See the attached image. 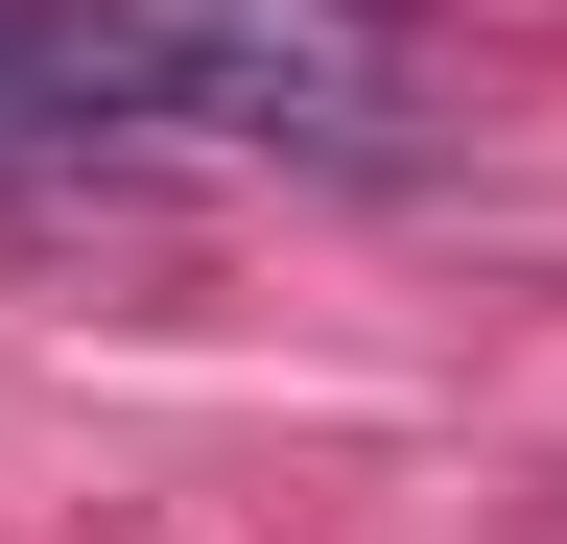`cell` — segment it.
<instances>
[]
</instances>
